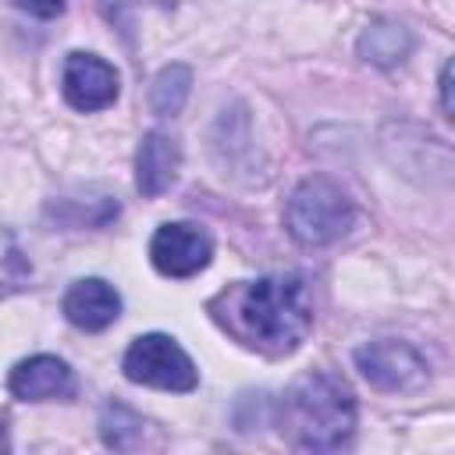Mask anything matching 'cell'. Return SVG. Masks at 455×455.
I'll return each mask as SVG.
<instances>
[{
  "instance_id": "obj_14",
  "label": "cell",
  "mask_w": 455,
  "mask_h": 455,
  "mask_svg": "<svg viewBox=\"0 0 455 455\" xmlns=\"http://www.w3.org/2000/svg\"><path fill=\"white\" fill-rule=\"evenodd\" d=\"M21 281H28V263H21V252L14 245V235L7 231L4 235V284H7V295L18 291Z\"/></svg>"
},
{
  "instance_id": "obj_8",
  "label": "cell",
  "mask_w": 455,
  "mask_h": 455,
  "mask_svg": "<svg viewBox=\"0 0 455 455\" xmlns=\"http://www.w3.org/2000/svg\"><path fill=\"white\" fill-rule=\"evenodd\" d=\"M60 313L68 316L71 327L78 331H107L117 316H121V295L114 284H107L103 277H78L64 299H60Z\"/></svg>"
},
{
  "instance_id": "obj_2",
  "label": "cell",
  "mask_w": 455,
  "mask_h": 455,
  "mask_svg": "<svg viewBox=\"0 0 455 455\" xmlns=\"http://www.w3.org/2000/svg\"><path fill=\"white\" fill-rule=\"evenodd\" d=\"M274 423L299 451H338L355 434V395L334 373H306L277 402Z\"/></svg>"
},
{
  "instance_id": "obj_12",
  "label": "cell",
  "mask_w": 455,
  "mask_h": 455,
  "mask_svg": "<svg viewBox=\"0 0 455 455\" xmlns=\"http://www.w3.org/2000/svg\"><path fill=\"white\" fill-rule=\"evenodd\" d=\"M188 92H192V68L188 64H167L149 82V107L160 117H174V114H181Z\"/></svg>"
},
{
  "instance_id": "obj_6",
  "label": "cell",
  "mask_w": 455,
  "mask_h": 455,
  "mask_svg": "<svg viewBox=\"0 0 455 455\" xmlns=\"http://www.w3.org/2000/svg\"><path fill=\"white\" fill-rule=\"evenodd\" d=\"M213 259V238L192 220L160 224L149 238V263L164 277H196Z\"/></svg>"
},
{
  "instance_id": "obj_1",
  "label": "cell",
  "mask_w": 455,
  "mask_h": 455,
  "mask_svg": "<svg viewBox=\"0 0 455 455\" xmlns=\"http://www.w3.org/2000/svg\"><path fill=\"white\" fill-rule=\"evenodd\" d=\"M213 323L259 355H291L313 327L309 284L299 274L235 281L210 299Z\"/></svg>"
},
{
  "instance_id": "obj_4",
  "label": "cell",
  "mask_w": 455,
  "mask_h": 455,
  "mask_svg": "<svg viewBox=\"0 0 455 455\" xmlns=\"http://www.w3.org/2000/svg\"><path fill=\"white\" fill-rule=\"evenodd\" d=\"M121 370L132 384L160 387V391H192L199 384V370L188 352L171 334H139L121 359Z\"/></svg>"
},
{
  "instance_id": "obj_3",
  "label": "cell",
  "mask_w": 455,
  "mask_h": 455,
  "mask_svg": "<svg viewBox=\"0 0 455 455\" xmlns=\"http://www.w3.org/2000/svg\"><path fill=\"white\" fill-rule=\"evenodd\" d=\"M355 224V206L345 196L341 185H334L323 174H309L302 178L288 203H284V228L288 235L302 245V249H320L338 242L341 235H348V228Z\"/></svg>"
},
{
  "instance_id": "obj_9",
  "label": "cell",
  "mask_w": 455,
  "mask_h": 455,
  "mask_svg": "<svg viewBox=\"0 0 455 455\" xmlns=\"http://www.w3.org/2000/svg\"><path fill=\"white\" fill-rule=\"evenodd\" d=\"M7 391L21 402H53L75 391V373L57 355H28L7 373Z\"/></svg>"
},
{
  "instance_id": "obj_11",
  "label": "cell",
  "mask_w": 455,
  "mask_h": 455,
  "mask_svg": "<svg viewBox=\"0 0 455 455\" xmlns=\"http://www.w3.org/2000/svg\"><path fill=\"white\" fill-rule=\"evenodd\" d=\"M412 32L402 25V21H391V18H377V21H370L363 32H359V39H355V53L366 60V64H373V68H398V64H405L409 60V53H412Z\"/></svg>"
},
{
  "instance_id": "obj_10",
  "label": "cell",
  "mask_w": 455,
  "mask_h": 455,
  "mask_svg": "<svg viewBox=\"0 0 455 455\" xmlns=\"http://www.w3.org/2000/svg\"><path fill=\"white\" fill-rule=\"evenodd\" d=\"M178 167H181V146L174 135L153 128L142 135L139 142V153H135V188L142 196H164L174 178H178Z\"/></svg>"
},
{
  "instance_id": "obj_7",
  "label": "cell",
  "mask_w": 455,
  "mask_h": 455,
  "mask_svg": "<svg viewBox=\"0 0 455 455\" xmlns=\"http://www.w3.org/2000/svg\"><path fill=\"white\" fill-rule=\"evenodd\" d=\"M60 92H64V103L82 110V114H92V110H103L117 100L121 92V78H117V68L96 53H85V50H75L64 57V71H60Z\"/></svg>"
},
{
  "instance_id": "obj_15",
  "label": "cell",
  "mask_w": 455,
  "mask_h": 455,
  "mask_svg": "<svg viewBox=\"0 0 455 455\" xmlns=\"http://www.w3.org/2000/svg\"><path fill=\"white\" fill-rule=\"evenodd\" d=\"M441 110L455 121V57L441 68Z\"/></svg>"
},
{
  "instance_id": "obj_13",
  "label": "cell",
  "mask_w": 455,
  "mask_h": 455,
  "mask_svg": "<svg viewBox=\"0 0 455 455\" xmlns=\"http://www.w3.org/2000/svg\"><path fill=\"white\" fill-rule=\"evenodd\" d=\"M142 434H146V419L135 409H128L121 402H107L103 405V412H100V437H103L107 448L128 451V448L142 444Z\"/></svg>"
},
{
  "instance_id": "obj_5",
  "label": "cell",
  "mask_w": 455,
  "mask_h": 455,
  "mask_svg": "<svg viewBox=\"0 0 455 455\" xmlns=\"http://www.w3.org/2000/svg\"><path fill=\"white\" fill-rule=\"evenodd\" d=\"M355 370L366 377L370 387L391 391V395L419 391L430 377L427 359L409 341H398V338H377V341L359 345L355 348Z\"/></svg>"
},
{
  "instance_id": "obj_16",
  "label": "cell",
  "mask_w": 455,
  "mask_h": 455,
  "mask_svg": "<svg viewBox=\"0 0 455 455\" xmlns=\"http://www.w3.org/2000/svg\"><path fill=\"white\" fill-rule=\"evenodd\" d=\"M11 4L32 18H57L64 11V0H11Z\"/></svg>"
}]
</instances>
